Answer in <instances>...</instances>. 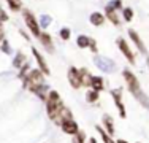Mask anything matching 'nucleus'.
Listing matches in <instances>:
<instances>
[{
  "mask_svg": "<svg viewBox=\"0 0 149 143\" xmlns=\"http://www.w3.org/2000/svg\"><path fill=\"white\" fill-rule=\"evenodd\" d=\"M62 108H63V105H62V100H60V97H59V92L51 91L49 95L46 97V110H48V116L56 121L57 116L60 114V111H62Z\"/></svg>",
  "mask_w": 149,
  "mask_h": 143,
  "instance_id": "f257e3e1",
  "label": "nucleus"
},
{
  "mask_svg": "<svg viewBox=\"0 0 149 143\" xmlns=\"http://www.w3.org/2000/svg\"><path fill=\"white\" fill-rule=\"evenodd\" d=\"M24 21H26L27 27L30 29V32L33 34V37H40L41 30H40V22L37 21V18L32 14L29 10H24Z\"/></svg>",
  "mask_w": 149,
  "mask_h": 143,
  "instance_id": "f03ea898",
  "label": "nucleus"
},
{
  "mask_svg": "<svg viewBox=\"0 0 149 143\" xmlns=\"http://www.w3.org/2000/svg\"><path fill=\"white\" fill-rule=\"evenodd\" d=\"M68 81H70V84L73 86L74 89H78L81 84V70H78V69H74V67H70V70H68Z\"/></svg>",
  "mask_w": 149,
  "mask_h": 143,
  "instance_id": "7ed1b4c3",
  "label": "nucleus"
},
{
  "mask_svg": "<svg viewBox=\"0 0 149 143\" xmlns=\"http://www.w3.org/2000/svg\"><path fill=\"white\" fill-rule=\"evenodd\" d=\"M118 46H119L120 53H122V54L127 57V60H129L130 64H133V62H135V54L132 53V49L129 48V45H127V41L124 40V38H119V40H118Z\"/></svg>",
  "mask_w": 149,
  "mask_h": 143,
  "instance_id": "20e7f679",
  "label": "nucleus"
},
{
  "mask_svg": "<svg viewBox=\"0 0 149 143\" xmlns=\"http://www.w3.org/2000/svg\"><path fill=\"white\" fill-rule=\"evenodd\" d=\"M95 65H97L100 70H103V72H111L113 69H114V64H113L109 59L102 57V56H97V57H95Z\"/></svg>",
  "mask_w": 149,
  "mask_h": 143,
  "instance_id": "39448f33",
  "label": "nucleus"
},
{
  "mask_svg": "<svg viewBox=\"0 0 149 143\" xmlns=\"http://www.w3.org/2000/svg\"><path fill=\"white\" fill-rule=\"evenodd\" d=\"M32 54H33V57L37 59V62H38V67H40V70L43 72L45 75H49V67L46 65V60H45V57L40 54V53L37 51V48H32Z\"/></svg>",
  "mask_w": 149,
  "mask_h": 143,
  "instance_id": "423d86ee",
  "label": "nucleus"
},
{
  "mask_svg": "<svg viewBox=\"0 0 149 143\" xmlns=\"http://www.w3.org/2000/svg\"><path fill=\"white\" fill-rule=\"evenodd\" d=\"M60 127H62V130L65 132V134H68V135H74V134L78 132V124L74 123L73 119L63 121V123L60 124Z\"/></svg>",
  "mask_w": 149,
  "mask_h": 143,
  "instance_id": "0eeeda50",
  "label": "nucleus"
},
{
  "mask_svg": "<svg viewBox=\"0 0 149 143\" xmlns=\"http://www.w3.org/2000/svg\"><path fill=\"white\" fill-rule=\"evenodd\" d=\"M40 41H41V45L45 46L46 49H48L49 53H54V43H52V38H51V35L49 34H46V32H41L40 34Z\"/></svg>",
  "mask_w": 149,
  "mask_h": 143,
  "instance_id": "6e6552de",
  "label": "nucleus"
},
{
  "mask_svg": "<svg viewBox=\"0 0 149 143\" xmlns=\"http://www.w3.org/2000/svg\"><path fill=\"white\" fill-rule=\"evenodd\" d=\"M129 37L132 38V41L135 43V46L140 49V53H143V54H144V53H146V46H144V43L141 41V38L138 37V34L133 30V29H130V30H129Z\"/></svg>",
  "mask_w": 149,
  "mask_h": 143,
  "instance_id": "1a4fd4ad",
  "label": "nucleus"
},
{
  "mask_svg": "<svg viewBox=\"0 0 149 143\" xmlns=\"http://www.w3.org/2000/svg\"><path fill=\"white\" fill-rule=\"evenodd\" d=\"M105 11H106V18H108V19L111 21L114 26H119V16H118V13H116V8L111 5V3H108V5H106Z\"/></svg>",
  "mask_w": 149,
  "mask_h": 143,
  "instance_id": "9d476101",
  "label": "nucleus"
},
{
  "mask_svg": "<svg viewBox=\"0 0 149 143\" xmlns=\"http://www.w3.org/2000/svg\"><path fill=\"white\" fill-rule=\"evenodd\" d=\"M111 94H113V99H114V102H116V107H118V110H119V114L122 118H125V108H124L122 102H120V94H122V91H120V89H116Z\"/></svg>",
  "mask_w": 149,
  "mask_h": 143,
  "instance_id": "9b49d317",
  "label": "nucleus"
},
{
  "mask_svg": "<svg viewBox=\"0 0 149 143\" xmlns=\"http://www.w3.org/2000/svg\"><path fill=\"white\" fill-rule=\"evenodd\" d=\"M89 21H91L92 26H102V24L105 22V16L102 13L95 11V13H92L91 16H89Z\"/></svg>",
  "mask_w": 149,
  "mask_h": 143,
  "instance_id": "f8f14e48",
  "label": "nucleus"
},
{
  "mask_svg": "<svg viewBox=\"0 0 149 143\" xmlns=\"http://www.w3.org/2000/svg\"><path fill=\"white\" fill-rule=\"evenodd\" d=\"M91 88L94 89V91H102L103 89V80H102L100 76H92L91 80Z\"/></svg>",
  "mask_w": 149,
  "mask_h": 143,
  "instance_id": "ddd939ff",
  "label": "nucleus"
},
{
  "mask_svg": "<svg viewBox=\"0 0 149 143\" xmlns=\"http://www.w3.org/2000/svg\"><path fill=\"white\" fill-rule=\"evenodd\" d=\"M24 64H26V54H24V53H17L15 56V59H13V65H15L16 69H21Z\"/></svg>",
  "mask_w": 149,
  "mask_h": 143,
  "instance_id": "4468645a",
  "label": "nucleus"
},
{
  "mask_svg": "<svg viewBox=\"0 0 149 143\" xmlns=\"http://www.w3.org/2000/svg\"><path fill=\"white\" fill-rule=\"evenodd\" d=\"M103 124H105V127H106V130H108V134H109V135H113V134H114V126H113V118L109 116V114H105V116H103Z\"/></svg>",
  "mask_w": 149,
  "mask_h": 143,
  "instance_id": "2eb2a0df",
  "label": "nucleus"
},
{
  "mask_svg": "<svg viewBox=\"0 0 149 143\" xmlns=\"http://www.w3.org/2000/svg\"><path fill=\"white\" fill-rule=\"evenodd\" d=\"M91 80H92V75L86 69H81V83L84 86H91Z\"/></svg>",
  "mask_w": 149,
  "mask_h": 143,
  "instance_id": "dca6fc26",
  "label": "nucleus"
},
{
  "mask_svg": "<svg viewBox=\"0 0 149 143\" xmlns=\"http://www.w3.org/2000/svg\"><path fill=\"white\" fill-rule=\"evenodd\" d=\"M91 43V38L86 37V35H79V37L76 38V45L79 46V48H87Z\"/></svg>",
  "mask_w": 149,
  "mask_h": 143,
  "instance_id": "f3484780",
  "label": "nucleus"
},
{
  "mask_svg": "<svg viewBox=\"0 0 149 143\" xmlns=\"http://www.w3.org/2000/svg\"><path fill=\"white\" fill-rule=\"evenodd\" d=\"M8 2V6L11 8V11H19L22 8V2L21 0H6Z\"/></svg>",
  "mask_w": 149,
  "mask_h": 143,
  "instance_id": "a211bd4d",
  "label": "nucleus"
},
{
  "mask_svg": "<svg viewBox=\"0 0 149 143\" xmlns=\"http://www.w3.org/2000/svg\"><path fill=\"white\" fill-rule=\"evenodd\" d=\"M51 16H49V14H43V16L40 18V21H38V22H40V27H49V24H51Z\"/></svg>",
  "mask_w": 149,
  "mask_h": 143,
  "instance_id": "6ab92c4d",
  "label": "nucleus"
},
{
  "mask_svg": "<svg viewBox=\"0 0 149 143\" xmlns=\"http://www.w3.org/2000/svg\"><path fill=\"white\" fill-rule=\"evenodd\" d=\"M122 16H124V19H125L127 22H130V21L133 19V10L132 8H124L122 10Z\"/></svg>",
  "mask_w": 149,
  "mask_h": 143,
  "instance_id": "aec40b11",
  "label": "nucleus"
},
{
  "mask_svg": "<svg viewBox=\"0 0 149 143\" xmlns=\"http://www.w3.org/2000/svg\"><path fill=\"white\" fill-rule=\"evenodd\" d=\"M59 35H60L62 40H68L70 35H72V30H70L68 27H62V29H60V32H59Z\"/></svg>",
  "mask_w": 149,
  "mask_h": 143,
  "instance_id": "412c9836",
  "label": "nucleus"
},
{
  "mask_svg": "<svg viewBox=\"0 0 149 143\" xmlns=\"http://www.w3.org/2000/svg\"><path fill=\"white\" fill-rule=\"evenodd\" d=\"M97 130L100 132V135H102V138H103L105 143H116V142H113V138H109V134H106L103 129H100V126H97Z\"/></svg>",
  "mask_w": 149,
  "mask_h": 143,
  "instance_id": "4be33fe9",
  "label": "nucleus"
},
{
  "mask_svg": "<svg viewBox=\"0 0 149 143\" xmlns=\"http://www.w3.org/2000/svg\"><path fill=\"white\" fill-rule=\"evenodd\" d=\"M86 140V135H84V132L78 130L76 134H74V138H73V143H84Z\"/></svg>",
  "mask_w": 149,
  "mask_h": 143,
  "instance_id": "5701e85b",
  "label": "nucleus"
},
{
  "mask_svg": "<svg viewBox=\"0 0 149 143\" xmlns=\"http://www.w3.org/2000/svg\"><path fill=\"white\" fill-rule=\"evenodd\" d=\"M86 97H87V100H89V102H97V100H98V92L92 89V91L87 92V95H86Z\"/></svg>",
  "mask_w": 149,
  "mask_h": 143,
  "instance_id": "b1692460",
  "label": "nucleus"
},
{
  "mask_svg": "<svg viewBox=\"0 0 149 143\" xmlns=\"http://www.w3.org/2000/svg\"><path fill=\"white\" fill-rule=\"evenodd\" d=\"M0 46H2V51H3V53H6V54H10V53H11L10 45H8V41H6V40H3L2 43H0Z\"/></svg>",
  "mask_w": 149,
  "mask_h": 143,
  "instance_id": "393cba45",
  "label": "nucleus"
},
{
  "mask_svg": "<svg viewBox=\"0 0 149 143\" xmlns=\"http://www.w3.org/2000/svg\"><path fill=\"white\" fill-rule=\"evenodd\" d=\"M89 48H91V51H92V53H97V41H95V40H92V38H91Z\"/></svg>",
  "mask_w": 149,
  "mask_h": 143,
  "instance_id": "a878e982",
  "label": "nucleus"
},
{
  "mask_svg": "<svg viewBox=\"0 0 149 143\" xmlns=\"http://www.w3.org/2000/svg\"><path fill=\"white\" fill-rule=\"evenodd\" d=\"M6 19H8V16H6L5 11L2 10V6H0V22H2V21H6Z\"/></svg>",
  "mask_w": 149,
  "mask_h": 143,
  "instance_id": "bb28decb",
  "label": "nucleus"
},
{
  "mask_svg": "<svg viewBox=\"0 0 149 143\" xmlns=\"http://www.w3.org/2000/svg\"><path fill=\"white\" fill-rule=\"evenodd\" d=\"M111 5L114 6V8H120V6H122V3H120V0H116V2H111Z\"/></svg>",
  "mask_w": 149,
  "mask_h": 143,
  "instance_id": "cd10ccee",
  "label": "nucleus"
},
{
  "mask_svg": "<svg viewBox=\"0 0 149 143\" xmlns=\"http://www.w3.org/2000/svg\"><path fill=\"white\" fill-rule=\"evenodd\" d=\"M3 37H5V35H3V32H2V30H0V43H2L3 40H5V38H3Z\"/></svg>",
  "mask_w": 149,
  "mask_h": 143,
  "instance_id": "c85d7f7f",
  "label": "nucleus"
},
{
  "mask_svg": "<svg viewBox=\"0 0 149 143\" xmlns=\"http://www.w3.org/2000/svg\"><path fill=\"white\" fill-rule=\"evenodd\" d=\"M118 143H127V142H124V140H119Z\"/></svg>",
  "mask_w": 149,
  "mask_h": 143,
  "instance_id": "c756f323",
  "label": "nucleus"
},
{
  "mask_svg": "<svg viewBox=\"0 0 149 143\" xmlns=\"http://www.w3.org/2000/svg\"><path fill=\"white\" fill-rule=\"evenodd\" d=\"M0 30H2V22H0Z\"/></svg>",
  "mask_w": 149,
  "mask_h": 143,
  "instance_id": "7c9ffc66",
  "label": "nucleus"
},
{
  "mask_svg": "<svg viewBox=\"0 0 149 143\" xmlns=\"http://www.w3.org/2000/svg\"><path fill=\"white\" fill-rule=\"evenodd\" d=\"M148 64H149V57H148Z\"/></svg>",
  "mask_w": 149,
  "mask_h": 143,
  "instance_id": "2f4dec72",
  "label": "nucleus"
}]
</instances>
